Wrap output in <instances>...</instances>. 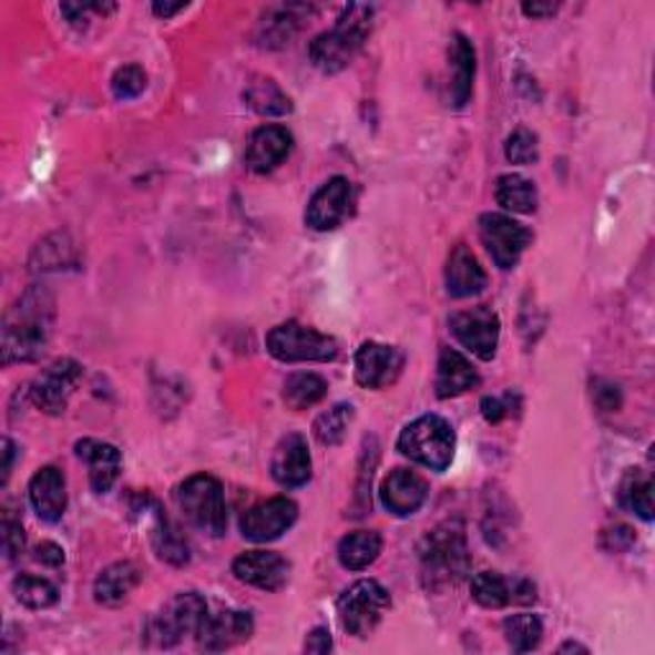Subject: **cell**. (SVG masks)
Here are the masks:
<instances>
[{"mask_svg":"<svg viewBox=\"0 0 655 655\" xmlns=\"http://www.w3.org/2000/svg\"><path fill=\"white\" fill-rule=\"evenodd\" d=\"M207 617V604L201 594L185 592L177 594L164 607V612L154 615L144 627V643L152 648H172L185 635H197Z\"/></svg>","mask_w":655,"mask_h":655,"instance_id":"8992f818","label":"cell"},{"mask_svg":"<svg viewBox=\"0 0 655 655\" xmlns=\"http://www.w3.org/2000/svg\"><path fill=\"white\" fill-rule=\"evenodd\" d=\"M635 545V533L633 528L627 525H615V528H607L602 533V549L610 551V553H625Z\"/></svg>","mask_w":655,"mask_h":655,"instance_id":"b9f144b4","label":"cell"},{"mask_svg":"<svg viewBox=\"0 0 655 655\" xmlns=\"http://www.w3.org/2000/svg\"><path fill=\"white\" fill-rule=\"evenodd\" d=\"M234 576L264 592H279L289 579V563L272 551H246L234 561Z\"/></svg>","mask_w":655,"mask_h":655,"instance_id":"e0dca14e","label":"cell"},{"mask_svg":"<svg viewBox=\"0 0 655 655\" xmlns=\"http://www.w3.org/2000/svg\"><path fill=\"white\" fill-rule=\"evenodd\" d=\"M152 8H154L156 16H162V19H170V16H174V13L185 11L187 3H154Z\"/></svg>","mask_w":655,"mask_h":655,"instance_id":"c3c4849f","label":"cell"},{"mask_svg":"<svg viewBox=\"0 0 655 655\" xmlns=\"http://www.w3.org/2000/svg\"><path fill=\"white\" fill-rule=\"evenodd\" d=\"M354 420V408L346 402H338L334 408L318 415L313 422V436L320 446H338L346 438V430Z\"/></svg>","mask_w":655,"mask_h":655,"instance_id":"d6a6232c","label":"cell"},{"mask_svg":"<svg viewBox=\"0 0 655 655\" xmlns=\"http://www.w3.org/2000/svg\"><path fill=\"white\" fill-rule=\"evenodd\" d=\"M13 594L16 600L29 610H47L60 600V592H57V586L52 582L31 574H21L13 579Z\"/></svg>","mask_w":655,"mask_h":655,"instance_id":"e575fe53","label":"cell"},{"mask_svg":"<svg viewBox=\"0 0 655 655\" xmlns=\"http://www.w3.org/2000/svg\"><path fill=\"white\" fill-rule=\"evenodd\" d=\"M328 395L326 379L313 375V371H297V375L285 381V389H282V397H285L287 408L295 412H303L318 405L323 397Z\"/></svg>","mask_w":655,"mask_h":655,"instance_id":"f546056e","label":"cell"},{"mask_svg":"<svg viewBox=\"0 0 655 655\" xmlns=\"http://www.w3.org/2000/svg\"><path fill=\"white\" fill-rule=\"evenodd\" d=\"M64 242V238H62ZM52 246L49 242L39 244L37 252H34V269H60L62 264L70 262V254H72V246Z\"/></svg>","mask_w":655,"mask_h":655,"instance_id":"ab89813d","label":"cell"},{"mask_svg":"<svg viewBox=\"0 0 655 655\" xmlns=\"http://www.w3.org/2000/svg\"><path fill=\"white\" fill-rule=\"evenodd\" d=\"M479 238H482L497 267L512 269L520 262L522 252L530 246L533 234L522 223L512 221L510 215L487 213L479 218Z\"/></svg>","mask_w":655,"mask_h":655,"instance_id":"9c48e42d","label":"cell"},{"mask_svg":"<svg viewBox=\"0 0 655 655\" xmlns=\"http://www.w3.org/2000/svg\"><path fill=\"white\" fill-rule=\"evenodd\" d=\"M354 367H356V381H359L361 387L385 389L389 385H395L397 377L402 375L405 356L400 348L369 341V344H361L359 351H356Z\"/></svg>","mask_w":655,"mask_h":655,"instance_id":"5bb4252c","label":"cell"},{"mask_svg":"<svg viewBox=\"0 0 655 655\" xmlns=\"http://www.w3.org/2000/svg\"><path fill=\"white\" fill-rule=\"evenodd\" d=\"M620 504L627 512H633L645 522H651L655 515V500H653V479L641 469H630L625 479L620 482Z\"/></svg>","mask_w":655,"mask_h":655,"instance_id":"4316f807","label":"cell"},{"mask_svg":"<svg viewBox=\"0 0 655 655\" xmlns=\"http://www.w3.org/2000/svg\"><path fill=\"white\" fill-rule=\"evenodd\" d=\"M422 579L430 589L459 584L471 569V555L461 520H446L420 543Z\"/></svg>","mask_w":655,"mask_h":655,"instance_id":"7a4b0ae2","label":"cell"},{"mask_svg":"<svg viewBox=\"0 0 655 655\" xmlns=\"http://www.w3.org/2000/svg\"><path fill=\"white\" fill-rule=\"evenodd\" d=\"M152 543L154 551L162 561L172 563V566H185L190 561V549L182 541V535L170 525V520L154 508V528H152Z\"/></svg>","mask_w":655,"mask_h":655,"instance_id":"1f68e13d","label":"cell"},{"mask_svg":"<svg viewBox=\"0 0 655 655\" xmlns=\"http://www.w3.org/2000/svg\"><path fill=\"white\" fill-rule=\"evenodd\" d=\"M371 19L375 8L369 6H348L341 19L326 34L315 37L310 44V60L315 68L326 74H336L354 62V57L371 34Z\"/></svg>","mask_w":655,"mask_h":655,"instance_id":"3957f363","label":"cell"},{"mask_svg":"<svg viewBox=\"0 0 655 655\" xmlns=\"http://www.w3.org/2000/svg\"><path fill=\"white\" fill-rule=\"evenodd\" d=\"M381 535L377 530H359L338 543V561L348 571H364L379 559Z\"/></svg>","mask_w":655,"mask_h":655,"instance_id":"83f0119b","label":"cell"},{"mask_svg":"<svg viewBox=\"0 0 655 655\" xmlns=\"http://www.w3.org/2000/svg\"><path fill=\"white\" fill-rule=\"evenodd\" d=\"M310 474H313V461H310L308 441L297 433H289L282 438L275 449V456H272V477H275V482L287 489H297L308 484Z\"/></svg>","mask_w":655,"mask_h":655,"instance_id":"ac0fdd59","label":"cell"},{"mask_svg":"<svg viewBox=\"0 0 655 655\" xmlns=\"http://www.w3.org/2000/svg\"><path fill=\"white\" fill-rule=\"evenodd\" d=\"M267 351L285 364L334 361L338 356V344L320 330L289 320L269 330Z\"/></svg>","mask_w":655,"mask_h":655,"instance_id":"ba28073f","label":"cell"},{"mask_svg":"<svg viewBox=\"0 0 655 655\" xmlns=\"http://www.w3.org/2000/svg\"><path fill=\"white\" fill-rule=\"evenodd\" d=\"M113 95L119 101H131V98H139L146 88V72L139 68V64H126V68L115 70L111 80Z\"/></svg>","mask_w":655,"mask_h":655,"instance_id":"74e56055","label":"cell"},{"mask_svg":"<svg viewBox=\"0 0 655 655\" xmlns=\"http://www.w3.org/2000/svg\"><path fill=\"white\" fill-rule=\"evenodd\" d=\"M471 596L487 610H502L512 602V584L494 571H482L471 579Z\"/></svg>","mask_w":655,"mask_h":655,"instance_id":"836d02e7","label":"cell"},{"mask_svg":"<svg viewBox=\"0 0 655 655\" xmlns=\"http://www.w3.org/2000/svg\"><path fill=\"white\" fill-rule=\"evenodd\" d=\"M57 303L49 289L34 285L19 297L3 320V364L37 361L54 330Z\"/></svg>","mask_w":655,"mask_h":655,"instance_id":"6da1fadb","label":"cell"},{"mask_svg":"<svg viewBox=\"0 0 655 655\" xmlns=\"http://www.w3.org/2000/svg\"><path fill=\"white\" fill-rule=\"evenodd\" d=\"M387 610L389 592L375 579H361L338 596V620L346 633L354 637H369Z\"/></svg>","mask_w":655,"mask_h":655,"instance_id":"52a82bcc","label":"cell"},{"mask_svg":"<svg viewBox=\"0 0 655 655\" xmlns=\"http://www.w3.org/2000/svg\"><path fill=\"white\" fill-rule=\"evenodd\" d=\"M479 385L477 369L471 367L467 356L453 351V348H443L441 359H438V377H436V392L441 400H449V397H459L469 389Z\"/></svg>","mask_w":655,"mask_h":655,"instance_id":"cb8c5ba5","label":"cell"},{"mask_svg":"<svg viewBox=\"0 0 655 655\" xmlns=\"http://www.w3.org/2000/svg\"><path fill=\"white\" fill-rule=\"evenodd\" d=\"M0 530H3V553H6V561H16L23 553V545H27V535H23L21 522L6 518L3 525H0Z\"/></svg>","mask_w":655,"mask_h":655,"instance_id":"60d3db41","label":"cell"},{"mask_svg":"<svg viewBox=\"0 0 655 655\" xmlns=\"http://www.w3.org/2000/svg\"><path fill=\"white\" fill-rule=\"evenodd\" d=\"M477 72V54L471 41L463 34H453L451 41V101L456 108H463L471 98Z\"/></svg>","mask_w":655,"mask_h":655,"instance_id":"484cf974","label":"cell"},{"mask_svg":"<svg viewBox=\"0 0 655 655\" xmlns=\"http://www.w3.org/2000/svg\"><path fill=\"white\" fill-rule=\"evenodd\" d=\"M482 415L487 418V422H500L504 415H508V408H504L502 400H497V397H484Z\"/></svg>","mask_w":655,"mask_h":655,"instance_id":"bcb514c9","label":"cell"},{"mask_svg":"<svg viewBox=\"0 0 655 655\" xmlns=\"http://www.w3.org/2000/svg\"><path fill=\"white\" fill-rule=\"evenodd\" d=\"M504 154L512 164H533L538 162V139L528 129L515 131L504 144Z\"/></svg>","mask_w":655,"mask_h":655,"instance_id":"f35d334b","label":"cell"},{"mask_svg":"<svg viewBox=\"0 0 655 655\" xmlns=\"http://www.w3.org/2000/svg\"><path fill=\"white\" fill-rule=\"evenodd\" d=\"M82 379V367L72 359H60L52 367H47L41 375L31 381V402L47 415H62L68 410V402Z\"/></svg>","mask_w":655,"mask_h":655,"instance_id":"30bf717a","label":"cell"},{"mask_svg":"<svg viewBox=\"0 0 655 655\" xmlns=\"http://www.w3.org/2000/svg\"><path fill=\"white\" fill-rule=\"evenodd\" d=\"M13 453H16V449H13V443L8 441H3V484L8 482V477H11V467H13Z\"/></svg>","mask_w":655,"mask_h":655,"instance_id":"681fc988","label":"cell"},{"mask_svg":"<svg viewBox=\"0 0 655 655\" xmlns=\"http://www.w3.org/2000/svg\"><path fill=\"white\" fill-rule=\"evenodd\" d=\"M381 504L389 515L410 518L428 500V482L410 469H395L379 487Z\"/></svg>","mask_w":655,"mask_h":655,"instance_id":"9a60e30c","label":"cell"},{"mask_svg":"<svg viewBox=\"0 0 655 655\" xmlns=\"http://www.w3.org/2000/svg\"><path fill=\"white\" fill-rule=\"evenodd\" d=\"M354 185L346 177H334L310 197L305 223L313 231H334L351 215Z\"/></svg>","mask_w":655,"mask_h":655,"instance_id":"4fadbf2b","label":"cell"},{"mask_svg":"<svg viewBox=\"0 0 655 655\" xmlns=\"http://www.w3.org/2000/svg\"><path fill=\"white\" fill-rule=\"evenodd\" d=\"M74 451H78L80 459L88 463L90 487H93V492L98 494L111 492V487L121 474L119 449L105 441H95V438H82V441H78V446H74Z\"/></svg>","mask_w":655,"mask_h":655,"instance_id":"7402d4cb","label":"cell"},{"mask_svg":"<svg viewBox=\"0 0 655 655\" xmlns=\"http://www.w3.org/2000/svg\"><path fill=\"white\" fill-rule=\"evenodd\" d=\"M397 449L430 471H446L453 461L456 436L441 415H422L400 433Z\"/></svg>","mask_w":655,"mask_h":655,"instance_id":"277c9868","label":"cell"},{"mask_svg":"<svg viewBox=\"0 0 655 655\" xmlns=\"http://www.w3.org/2000/svg\"><path fill=\"white\" fill-rule=\"evenodd\" d=\"M487 287V272L467 246H456L446 264V289L451 297H474Z\"/></svg>","mask_w":655,"mask_h":655,"instance_id":"603a6c76","label":"cell"},{"mask_svg":"<svg viewBox=\"0 0 655 655\" xmlns=\"http://www.w3.org/2000/svg\"><path fill=\"white\" fill-rule=\"evenodd\" d=\"M504 637L515 653L535 651L543 641V622L535 615H512L504 620Z\"/></svg>","mask_w":655,"mask_h":655,"instance_id":"d590c367","label":"cell"},{"mask_svg":"<svg viewBox=\"0 0 655 655\" xmlns=\"http://www.w3.org/2000/svg\"><path fill=\"white\" fill-rule=\"evenodd\" d=\"M522 11L525 16H533V19H543V16H553L559 11V6L555 3H525L522 6Z\"/></svg>","mask_w":655,"mask_h":655,"instance_id":"7dc6e473","label":"cell"},{"mask_svg":"<svg viewBox=\"0 0 655 655\" xmlns=\"http://www.w3.org/2000/svg\"><path fill=\"white\" fill-rule=\"evenodd\" d=\"M297 520V504L287 497H272L267 502L254 504L252 510H246L242 518V533L246 541L254 543H269L277 541L295 525Z\"/></svg>","mask_w":655,"mask_h":655,"instance_id":"7c38bea8","label":"cell"},{"mask_svg":"<svg viewBox=\"0 0 655 655\" xmlns=\"http://www.w3.org/2000/svg\"><path fill=\"white\" fill-rule=\"evenodd\" d=\"M141 582V571L136 563L131 561H121L108 566L101 576L95 579V600L105 604V607H119L131 596V592L139 586Z\"/></svg>","mask_w":655,"mask_h":655,"instance_id":"d4e9b609","label":"cell"},{"mask_svg":"<svg viewBox=\"0 0 655 655\" xmlns=\"http://www.w3.org/2000/svg\"><path fill=\"white\" fill-rule=\"evenodd\" d=\"M310 13H313V6H300V3L269 8V11L264 13V19L259 21V29H256V44L267 49L287 47Z\"/></svg>","mask_w":655,"mask_h":655,"instance_id":"44dd1931","label":"cell"},{"mask_svg":"<svg viewBox=\"0 0 655 655\" xmlns=\"http://www.w3.org/2000/svg\"><path fill=\"white\" fill-rule=\"evenodd\" d=\"M244 101L259 115H287L293 111V101L269 78H256L248 82L244 90Z\"/></svg>","mask_w":655,"mask_h":655,"instance_id":"4dcf8cb0","label":"cell"},{"mask_svg":"<svg viewBox=\"0 0 655 655\" xmlns=\"http://www.w3.org/2000/svg\"><path fill=\"white\" fill-rule=\"evenodd\" d=\"M177 508L197 530L218 538L226 533L228 512L223 484L211 474H195L187 482H182L174 492Z\"/></svg>","mask_w":655,"mask_h":655,"instance_id":"5b68a950","label":"cell"},{"mask_svg":"<svg viewBox=\"0 0 655 655\" xmlns=\"http://www.w3.org/2000/svg\"><path fill=\"white\" fill-rule=\"evenodd\" d=\"M29 502L44 522L62 520L68 510V482L57 467L39 469L29 482Z\"/></svg>","mask_w":655,"mask_h":655,"instance_id":"ffe728a7","label":"cell"},{"mask_svg":"<svg viewBox=\"0 0 655 655\" xmlns=\"http://www.w3.org/2000/svg\"><path fill=\"white\" fill-rule=\"evenodd\" d=\"M594 402L596 408H602L604 412H615L620 410L622 405V395H620V387L612 385V381H604V379H596L594 381Z\"/></svg>","mask_w":655,"mask_h":655,"instance_id":"7bdbcfd3","label":"cell"},{"mask_svg":"<svg viewBox=\"0 0 655 655\" xmlns=\"http://www.w3.org/2000/svg\"><path fill=\"white\" fill-rule=\"evenodd\" d=\"M37 561L49 569H60L64 563V551L57 543H41L37 549Z\"/></svg>","mask_w":655,"mask_h":655,"instance_id":"ee69618b","label":"cell"},{"mask_svg":"<svg viewBox=\"0 0 655 655\" xmlns=\"http://www.w3.org/2000/svg\"><path fill=\"white\" fill-rule=\"evenodd\" d=\"M451 334L467 351L479 356L482 361H489L497 354V344H500V318L492 308L479 305V308L453 315Z\"/></svg>","mask_w":655,"mask_h":655,"instance_id":"8fae6325","label":"cell"},{"mask_svg":"<svg viewBox=\"0 0 655 655\" xmlns=\"http://www.w3.org/2000/svg\"><path fill=\"white\" fill-rule=\"evenodd\" d=\"M377 461H379L377 438H367V443H364V453H361L359 484H356V508H359V512H356V515H364V512H367L371 508L369 489H371V477H375Z\"/></svg>","mask_w":655,"mask_h":655,"instance_id":"8d00e7d4","label":"cell"},{"mask_svg":"<svg viewBox=\"0 0 655 655\" xmlns=\"http://www.w3.org/2000/svg\"><path fill=\"white\" fill-rule=\"evenodd\" d=\"M254 633V620L248 612L242 610H226L218 615H207L203 627L197 630V645L203 651L218 653L226 648H234L236 643H244Z\"/></svg>","mask_w":655,"mask_h":655,"instance_id":"2e32d148","label":"cell"},{"mask_svg":"<svg viewBox=\"0 0 655 655\" xmlns=\"http://www.w3.org/2000/svg\"><path fill=\"white\" fill-rule=\"evenodd\" d=\"M293 152V134L282 126H262L254 131L246 149V167L256 174L275 172Z\"/></svg>","mask_w":655,"mask_h":655,"instance_id":"d6986e66","label":"cell"},{"mask_svg":"<svg viewBox=\"0 0 655 655\" xmlns=\"http://www.w3.org/2000/svg\"><path fill=\"white\" fill-rule=\"evenodd\" d=\"M566 651H582V653H586L584 645H579V643H563L561 645V653H566Z\"/></svg>","mask_w":655,"mask_h":655,"instance_id":"f907efd6","label":"cell"},{"mask_svg":"<svg viewBox=\"0 0 655 655\" xmlns=\"http://www.w3.org/2000/svg\"><path fill=\"white\" fill-rule=\"evenodd\" d=\"M334 648V641H330V633L326 627H315L313 633L305 641V651L308 653H328Z\"/></svg>","mask_w":655,"mask_h":655,"instance_id":"f6af8a7d","label":"cell"},{"mask_svg":"<svg viewBox=\"0 0 655 655\" xmlns=\"http://www.w3.org/2000/svg\"><path fill=\"white\" fill-rule=\"evenodd\" d=\"M494 195H497V203H500L504 211H512L520 215L535 213L538 207L535 185L530 180L520 177V174H502V177L497 180Z\"/></svg>","mask_w":655,"mask_h":655,"instance_id":"f1b7e54d","label":"cell"}]
</instances>
